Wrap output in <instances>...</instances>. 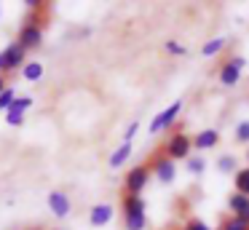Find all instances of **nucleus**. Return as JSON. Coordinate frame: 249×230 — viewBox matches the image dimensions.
Wrapping results in <instances>:
<instances>
[{
  "instance_id": "obj_1",
  "label": "nucleus",
  "mask_w": 249,
  "mask_h": 230,
  "mask_svg": "<svg viewBox=\"0 0 249 230\" xmlns=\"http://www.w3.org/2000/svg\"><path fill=\"white\" fill-rule=\"evenodd\" d=\"M46 19H43V11H30L27 19L22 21L19 27V35L17 43L24 48V51H35V48L43 46V30H46Z\"/></svg>"
},
{
  "instance_id": "obj_2",
  "label": "nucleus",
  "mask_w": 249,
  "mask_h": 230,
  "mask_svg": "<svg viewBox=\"0 0 249 230\" xmlns=\"http://www.w3.org/2000/svg\"><path fill=\"white\" fill-rule=\"evenodd\" d=\"M121 209H124V230H145L147 228V209L142 195H126L121 198Z\"/></svg>"
},
{
  "instance_id": "obj_3",
  "label": "nucleus",
  "mask_w": 249,
  "mask_h": 230,
  "mask_svg": "<svg viewBox=\"0 0 249 230\" xmlns=\"http://www.w3.org/2000/svg\"><path fill=\"white\" fill-rule=\"evenodd\" d=\"M163 155L172 160H188L190 158V150H193V142H190V137L182 131V128H177V131H172V137L166 139V144H163Z\"/></svg>"
},
{
  "instance_id": "obj_4",
  "label": "nucleus",
  "mask_w": 249,
  "mask_h": 230,
  "mask_svg": "<svg viewBox=\"0 0 249 230\" xmlns=\"http://www.w3.org/2000/svg\"><path fill=\"white\" fill-rule=\"evenodd\" d=\"M24 56H27V51H24L17 40L8 43V46L0 51V75H11V72H17V70H22L24 64H27Z\"/></svg>"
},
{
  "instance_id": "obj_5",
  "label": "nucleus",
  "mask_w": 249,
  "mask_h": 230,
  "mask_svg": "<svg viewBox=\"0 0 249 230\" xmlns=\"http://www.w3.org/2000/svg\"><path fill=\"white\" fill-rule=\"evenodd\" d=\"M150 182V166L147 163H137L129 169V174L124 177V193L126 195H142V190Z\"/></svg>"
},
{
  "instance_id": "obj_6",
  "label": "nucleus",
  "mask_w": 249,
  "mask_h": 230,
  "mask_svg": "<svg viewBox=\"0 0 249 230\" xmlns=\"http://www.w3.org/2000/svg\"><path fill=\"white\" fill-rule=\"evenodd\" d=\"M147 166H150V174L158 177V182H163V185H172V182L177 179V166H174L172 158L163 155V150H156V153H153V160Z\"/></svg>"
},
{
  "instance_id": "obj_7",
  "label": "nucleus",
  "mask_w": 249,
  "mask_h": 230,
  "mask_svg": "<svg viewBox=\"0 0 249 230\" xmlns=\"http://www.w3.org/2000/svg\"><path fill=\"white\" fill-rule=\"evenodd\" d=\"M179 112H182V99H174L166 110H161L156 118L150 121V134H161V131H169V128L177 123Z\"/></svg>"
},
{
  "instance_id": "obj_8",
  "label": "nucleus",
  "mask_w": 249,
  "mask_h": 230,
  "mask_svg": "<svg viewBox=\"0 0 249 230\" xmlns=\"http://www.w3.org/2000/svg\"><path fill=\"white\" fill-rule=\"evenodd\" d=\"M247 67V59L244 56H231L220 70H217V80H220L225 88H233V86L241 80V70Z\"/></svg>"
},
{
  "instance_id": "obj_9",
  "label": "nucleus",
  "mask_w": 249,
  "mask_h": 230,
  "mask_svg": "<svg viewBox=\"0 0 249 230\" xmlns=\"http://www.w3.org/2000/svg\"><path fill=\"white\" fill-rule=\"evenodd\" d=\"M46 203H49L51 214H54L56 219H67L72 212V198L67 195L65 190H51L49 198H46Z\"/></svg>"
},
{
  "instance_id": "obj_10",
  "label": "nucleus",
  "mask_w": 249,
  "mask_h": 230,
  "mask_svg": "<svg viewBox=\"0 0 249 230\" xmlns=\"http://www.w3.org/2000/svg\"><path fill=\"white\" fill-rule=\"evenodd\" d=\"M228 212H231V217H236V219H241V222L249 225V198L233 190L231 195H228Z\"/></svg>"
},
{
  "instance_id": "obj_11",
  "label": "nucleus",
  "mask_w": 249,
  "mask_h": 230,
  "mask_svg": "<svg viewBox=\"0 0 249 230\" xmlns=\"http://www.w3.org/2000/svg\"><path fill=\"white\" fill-rule=\"evenodd\" d=\"M113 206L110 203H94L91 212H89V222H91V228H105V225L113 222Z\"/></svg>"
},
{
  "instance_id": "obj_12",
  "label": "nucleus",
  "mask_w": 249,
  "mask_h": 230,
  "mask_svg": "<svg viewBox=\"0 0 249 230\" xmlns=\"http://www.w3.org/2000/svg\"><path fill=\"white\" fill-rule=\"evenodd\" d=\"M190 142H193L196 150H214L217 144H220V131H217V128H204V131H198Z\"/></svg>"
},
{
  "instance_id": "obj_13",
  "label": "nucleus",
  "mask_w": 249,
  "mask_h": 230,
  "mask_svg": "<svg viewBox=\"0 0 249 230\" xmlns=\"http://www.w3.org/2000/svg\"><path fill=\"white\" fill-rule=\"evenodd\" d=\"M129 155H131V144H124V142H121V147L113 150V155L107 158V166H110V169H121V166L129 160Z\"/></svg>"
},
{
  "instance_id": "obj_14",
  "label": "nucleus",
  "mask_w": 249,
  "mask_h": 230,
  "mask_svg": "<svg viewBox=\"0 0 249 230\" xmlns=\"http://www.w3.org/2000/svg\"><path fill=\"white\" fill-rule=\"evenodd\" d=\"M233 185H236V193H241V195L249 198V166L247 169H238L236 174H233Z\"/></svg>"
},
{
  "instance_id": "obj_15",
  "label": "nucleus",
  "mask_w": 249,
  "mask_h": 230,
  "mask_svg": "<svg viewBox=\"0 0 249 230\" xmlns=\"http://www.w3.org/2000/svg\"><path fill=\"white\" fill-rule=\"evenodd\" d=\"M22 75H24V80L35 83V80L43 78V64H40V62H27V64L22 67Z\"/></svg>"
},
{
  "instance_id": "obj_16",
  "label": "nucleus",
  "mask_w": 249,
  "mask_h": 230,
  "mask_svg": "<svg viewBox=\"0 0 249 230\" xmlns=\"http://www.w3.org/2000/svg\"><path fill=\"white\" fill-rule=\"evenodd\" d=\"M225 43H228L225 37H212V40H206L204 48H201V56H214V53H220Z\"/></svg>"
},
{
  "instance_id": "obj_17",
  "label": "nucleus",
  "mask_w": 249,
  "mask_h": 230,
  "mask_svg": "<svg viewBox=\"0 0 249 230\" xmlns=\"http://www.w3.org/2000/svg\"><path fill=\"white\" fill-rule=\"evenodd\" d=\"M217 169L222 171V174H236L238 166H236V155H220V160H217Z\"/></svg>"
},
{
  "instance_id": "obj_18",
  "label": "nucleus",
  "mask_w": 249,
  "mask_h": 230,
  "mask_svg": "<svg viewBox=\"0 0 249 230\" xmlns=\"http://www.w3.org/2000/svg\"><path fill=\"white\" fill-rule=\"evenodd\" d=\"M204 169H206V160L201 158V155H190V158H188V171L193 177H201V174H204Z\"/></svg>"
},
{
  "instance_id": "obj_19",
  "label": "nucleus",
  "mask_w": 249,
  "mask_h": 230,
  "mask_svg": "<svg viewBox=\"0 0 249 230\" xmlns=\"http://www.w3.org/2000/svg\"><path fill=\"white\" fill-rule=\"evenodd\" d=\"M233 137H236V142L249 144V121H238V123H236V131H233Z\"/></svg>"
},
{
  "instance_id": "obj_20",
  "label": "nucleus",
  "mask_w": 249,
  "mask_h": 230,
  "mask_svg": "<svg viewBox=\"0 0 249 230\" xmlns=\"http://www.w3.org/2000/svg\"><path fill=\"white\" fill-rule=\"evenodd\" d=\"M30 107H33V96H17V99H14V105L8 107V110H14V112H27ZM6 110V112H8Z\"/></svg>"
},
{
  "instance_id": "obj_21",
  "label": "nucleus",
  "mask_w": 249,
  "mask_h": 230,
  "mask_svg": "<svg viewBox=\"0 0 249 230\" xmlns=\"http://www.w3.org/2000/svg\"><path fill=\"white\" fill-rule=\"evenodd\" d=\"M14 99H17V88H11V86H8V88L0 94V112H6L8 107L14 105Z\"/></svg>"
},
{
  "instance_id": "obj_22",
  "label": "nucleus",
  "mask_w": 249,
  "mask_h": 230,
  "mask_svg": "<svg viewBox=\"0 0 249 230\" xmlns=\"http://www.w3.org/2000/svg\"><path fill=\"white\" fill-rule=\"evenodd\" d=\"M163 51L172 53V56H185V53H188V48H185L179 40H166V43H163Z\"/></svg>"
},
{
  "instance_id": "obj_23",
  "label": "nucleus",
  "mask_w": 249,
  "mask_h": 230,
  "mask_svg": "<svg viewBox=\"0 0 249 230\" xmlns=\"http://www.w3.org/2000/svg\"><path fill=\"white\" fill-rule=\"evenodd\" d=\"M220 230H249V225L241 222V219H236V217H225L220 225Z\"/></svg>"
},
{
  "instance_id": "obj_24",
  "label": "nucleus",
  "mask_w": 249,
  "mask_h": 230,
  "mask_svg": "<svg viewBox=\"0 0 249 230\" xmlns=\"http://www.w3.org/2000/svg\"><path fill=\"white\" fill-rule=\"evenodd\" d=\"M182 230H212V228L204 222V219H198V217H190L188 222H185V228H182Z\"/></svg>"
},
{
  "instance_id": "obj_25",
  "label": "nucleus",
  "mask_w": 249,
  "mask_h": 230,
  "mask_svg": "<svg viewBox=\"0 0 249 230\" xmlns=\"http://www.w3.org/2000/svg\"><path fill=\"white\" fill-rule=\"evenodd\" d=\"M6 123H8V126H24V112L8 110V112H6Z\"/></svg>"
},
{
  "instance_id": "obj_26",
  "label": "nucleus",
  "mask_w": 249,
  "mask_h": 230,
  "mask_svg": "<svg viewBox=\"0 0 249 230\" xmlns=\"http://www.w3.org/2000/svg\"><path fill=\"white\" fill-rule=\"evenodd\" d=\"M137 131H140V123L131 121V123H129V128L124 131V144H131V139L137 137Z\"/></svg>"
},
{
  "instance_id": "obj_27",
  "label": "nucleus",
  "mask_w": 249,
  "mask_h": 230,
  "mask_svg": "<svg viewBox=\"0 0 249 230\" xmlns=\"http://www.w3.org/2000/svg\"><path fill=\"white\" fill-rule=\"evenodd\" d=\"M22 5H27V11H43V8H46L43 0H24Z\"/></svg>"
},
{
  "instance_id": "obj_28",
  "label": "nucleus",
  "mask_w": 249,
  "mask_h": 230,
  "mask_svg": "<svg viewBox=\"0 0 249 230\" xmlns=\"http://www.w3.org/2000/svg\"><path fill=\"white\" fill-rule=\"evenodd\" d=\"M6 88H8V83H6V75H0V94H3Z\"/></svg>"
},
{
  "instance_id": "obj_29",
  "label": "nucleus",
  "mask_w": 249,
  "mask_h": 230,
  "mask_svg": "<svg viewBox=\"0 0 249 230\" xmlns=\"http://www.w3.org/2000/svg\"><path fill=\"white\" fill-rule=\"evenodd\" d=\"M24 230H40V228H24Z\"/></svg>"
},
{
  "instance_id": "obj_30",
  "label": "nucleus",
  "mask_w": 249,
  "mask_h": 230,
  "mask_svg": "<svg viewBox=\"0 0 249 230\" xmlns=\"http://www.w3.org/2000/svg\"><path fill=\"white\" fill-rule=\"evenodd\" d=\"M247 160H249V150H247Z\"/></svg>"
},
{
  "instance_id": "obj_31",
  "label": "nucleus",
  "mask_w": 249,
  "mask_h": 230,
  "mask_svg": "<svg viewBox=\"0 0 249 230\" xmlns=\"http://www.w3.org/2000/svg\"><path fill=\"white\" fill-rule=\"evenodd\" d=\"M54 230H59V228H54Z\"/></svg>"
}]
</instances>
